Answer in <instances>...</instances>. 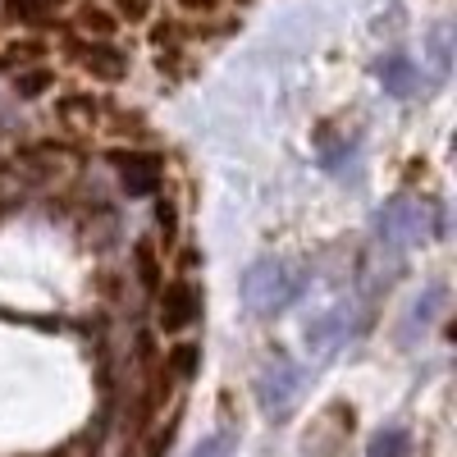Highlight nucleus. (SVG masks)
Masks as SVG:
<instances>
[{
    "instance_id": "nucleus-8",
    "label": "nucleus",
    "mask_w": 457,
    "mask_h": 457,
    "mask_svg": "<svg viewBox=\"0 0 457 457\" xmlns=\"http://www.w3.org/2000/svg\"><path fill=\"white\" fill-rule=\"evenodd\" d=\"M46 87H55V73H51V69H19V73H14V92H19L23 101H37Z\"/></svg>"
},
{
    "instance_id": "nucleus-10",
    "label": "nucleus",
    "mask_w": 457,
    "mask_h": 457,
    "mask_svg": "<svg viewBox=\"0 0 457 457\" xmlns=\"http://www.w3.org/2000/svg\"><path fill=\"white\" fill-rule=\"evenodd\" d=\"M197 361H202V348H197V343H179V348L170 353V370H174L179 379H193Z\"/></svg>"
},
{
    "instance_id": "nucleus-14",
    "label": "nucleus",
    "mask_w": 457,
    "mask_h": 457,
    "mask_svg": "<svg viewBox=\"0 0 457 457\" xmlns=\"http://www.w3.org/2000/svg\"><path fill=\"white\" fill-rule=\"evenodd\" d=\"M220 5H224V0H179V10L193 14V19H211Z\"/></svg>"
},
{
    "instance_id": "nucleus-9",
    "label": "nucleus",
    "mask_w": 457,
    "mask_h": 457,
    "mask_svg": "<svg viewBox=\"0 0 457 457\" xmlns=\"http://www.w3.org/2000/svg\"><path fill=\"white\" fill-rule=\"evenodd\" d=\"M51 10L42 5V0H5V19L10 23H42Z\"/></svg>"
},
{
    "instance_id": "nucleus-13",
    "label": "nucleus",
    "mask_w": 457,
    "mask_h": 457,
    "mask_svg": "<svg viewBox=\"0 0 457 457\" xmlns=\"http://www.w3.org/2000/svg\"><path fill=\"white\" fill-rule=\"evenodd\" d=\"M156 220H161V228H165V243H174V234H179V211H174L170 197H156Z\"/></svg>"
},
{
    "instance_id": "nucleus-4",
    "label": "nucleus",
    "mask_w": 457,
    "mask_h": 457,
    "mask_svg": "<svg viewBox=\"0 0 457 457\" xmlns=\"http://www.w3.org/2000/svg\"><path fill=\"white\" fill-rule=\"evenodd\" d=\"M197 312H202V293L193 284L187 279L165 284V293H161V325L165 329H187L197 320Z\"/></svg>"
},
{
    "instance_id": "nucleus-3",
    "label": "nucleus",
    "mask_w": 457,
    "mask_h": 457,
    "mask_svg": "<svg viewBox=\"0 0 457 457\" xmlns=\"http://www.w3.org/2000/svg\"><path fill=\"white\" fill-rule=\"evenodd\" d=\"M69 51H73V60H79L92 79H101V83H120L124 73H129V55L114 46V42H87V37H79Z\"/></svg>"
},
{
    "instance_id": "nucleus-7",
    "label": "nucleus",
    "mask_w": 457,
    "mask_h": 457,
    "mask_svg": "<svg viewBox=\"0 0 457 457\" xmlns=\"http://www.w3.org/2000/svg\"><path fill=\"white\" fill-rule=\"evenodd\" d=\"M55 114H60L69 129H92L101 120V101L92 92H73V96H60L55 101Z\"/></svg>"
},
{
    "instance_id": "nucleus-16",
    "label": "nucleus",
    "mask_w": 457,
    "mask_h": 457,
    "mask_svg": "<svg viewBox=\"0 0 457 457\" xmlns=\"http://www.w3.org/2000/svg\"><path fill=\"white\" fill-rule=\"evenodd\" d=\"M120 14H124L129 23H142V19L151 14V0H120Z\"/></svg>"
},
{
    "instance_id": "nucleus-17",
    "label": "nucleus",
    "mask_w": 457,
    "mask_h": 457,
    "mask_svg": "<svg viewBox=\"0 0 457 457\" xmlns=\"http://www.w3.org/2000/svg\"><path fill=\"white\" fill-rule=\"evenodd\" d=\"M0 73H14V64H10V55L0 51Z\"/></svg>"
},
{
    "instance_id": "nucleus-11",
    "label": "nucleus",
    "mask_w": 457,
    "mask_h": 457,
    "mask_svg": "<svg viewBox=\"0 0 457 457\" xmlns=\"http://www.w3.org/2000/svg\"><path fill=\"white\" fill-rule=\"evenodd\" d=\"M370 457H407V435L403 430H379L370 444Z\"/></svg>"
},
{
    "instance_id": "nucleus-6",
    "label": "nucleus",
    "mask_w": 457,
    "mask_h": 457,
    "mask_svg": "<svg viewBox=\"0 0 457 457\" xmlns=\"http://www.w3.org/2000/svg\"><path fill=\"white\" fill-rule=\"evenodd\" d=\"M73 23L87 42H114V32H120V14H110L105 5H79L73 10Z\"/></svg>"
},
{
    "instance_id": "nucleus-15",
    "label": "nucleus",
    "mask_w": 457,
    "mask_h": 457,
    "mask_svg": "<svg viewBox=\"0 0 457 457\" xmlns=\"http://www.w3.org/2000/svg\"><path fill=\"white\" fill-rule=\"evenodd\" d=\"M228 453V435H211V439H202L197 444V453L193 457H224Z\"/></svg>"
},
{
    "instance_id": "nucleus-1",
    "label": "nucleus",
    "mask_w": 457,
    "mask_h": 457,
    "mask_svg": "<svg viewBox=\"0 0 457 457\" xmlns=\"http://www.w3.org/2000/svg\"><path fill=\"white\" fill-rule=\"evenodd\" d=\"M243 297L252 302L256 312H279V307H288V302L297 297V284L284 275V265L261 261V265H252V275L243 279Z\"/></svg>"
},
{
    "instance_id": "nucleus-2",
    "label": "nucleus",
    "mask_w": 457,
    "mask_h": 457,
    "mask_svg": "<svg viewBox=\"0 0 457 457\" xmlns=\"http://www.w3.org/2000/svg\"><path fill=\"white\" fill-rule=\"evenodd\" d=\"M256 394H261V407L270 411V416H288L293 403H297V394H302V370L288 357H275L270 366L261 370Z\"/></svg>"
},
{
    "instance_id": "nucleus-5",
    "label": "nucleus",
    "mask_w": 457,
    "mask_h": 457,
    "mask_svg": "<svg viewBox=\"0 0 457 457\" xmlns=\"http://www.w3.org/2000/svg\"><path fill=\"white\" fill-rule=\"evenodd\" d=\"M114 165H120L124 187H129L133 197H146V193H156V187H161V161H156V156H142V151H120V156H114Z\"/></svg>"
},
{
    "instance_id": "nucleus-18",
    "label": "nucleus",
    "mask_w": 457,
    "mask_h": 457,
    "mask_svg": "<svg viewBox=\"0 0 457 457\" xmlns=\"http://www.w3.org/2000/svg\"><path fill=\"white\" fill-rule=\"evenodd\" d=\"M42 5H46V10H55V5H69V0H42Z\"/></svg>"
},
{
    "instance_id": "nucleus-12",
    "label": "nucleus",
    "mask_w": 457,
    "mask_h": 457,
    "mask_svg": "<svg viewBox=\"0 0 457 457\" xmlns=\"http://www.w3.org/2000/svg\"><path fill=\"white\" fill-rule=\"evenodd\" d=\"M137 270H142V284L146 288L161 284V261H156V252H151V247H137Z\"/></svg>"
}]
</instances>
